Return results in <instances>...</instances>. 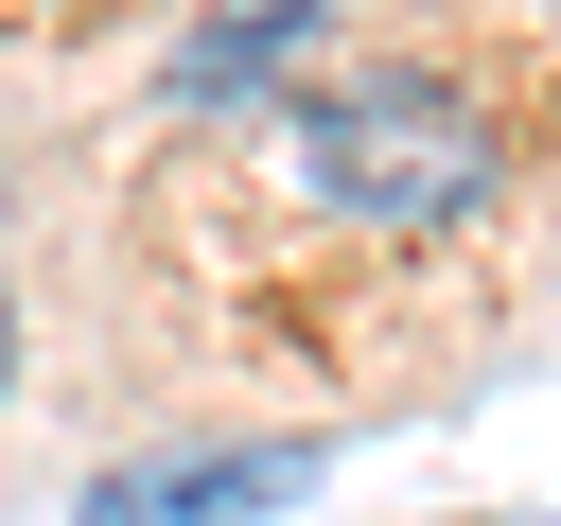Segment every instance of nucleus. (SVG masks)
Listing matches in <instances>:
<instances>
[{
    "label": "nucleus",
    "instance_id": "f03ea898",
    "mask_svg": "<svg viewBox=\"0 0 561 526\" xmlns=\"http://www.w3.org/2000/svg\"><path fill=\"white\" fill-rule=\"evenodd\" d=\"M316 491V438H263V456H158V473H105L70 526H245V508H298Z\"/></svg>",
    "mask_w": 561,
    "mask_h": 526
},
{
    "label": "nucleus",
    "instance_id": "f257e3e1",
    "mask_svg": "<svg viewBox=\"0 0 561 526\" xmlns=\"http://www.w3.org/2000/svg\"><path fill=\"white\" fill-rule=\"evenodd\" d=\"M298 175H316L333 210H368V228H473V210L508 193L491 123H473L438 70H351V88H316V105H298Z\"/></svg>",
    "mask_w": 561,
    "mask_h": 526
},
{
    "label": "nucleus",
    "instance_id": "20e7f679",
    "mask_svg": "<svg viewBox=\"0 0 561 526\" xmlns=\"http://www.w3.org/2000/svg\"><path fill=\"white\" fill-rule=\"evenodd\" d=\"M0 386H18V298H0Z\"/></svg>",
    "mask_w": 561,
    "mask_h": 526
},
{
    "label": "nucleus",
    "instance_id": "7ed1b4c3",
    "mask_svg": "<svg viewBox=\"0 0 561 526\" xmlns=\"http://www.w3.org/2000/svg\"><path fill=\"white\" fill-rule=\"evenodd\" d=\"M280 35H316V0H228V18L175 53V105H228L245 70H280Z\"/></svg>",
    "mask_w": 561,
    "mask_h": 526
}]
</instances>
